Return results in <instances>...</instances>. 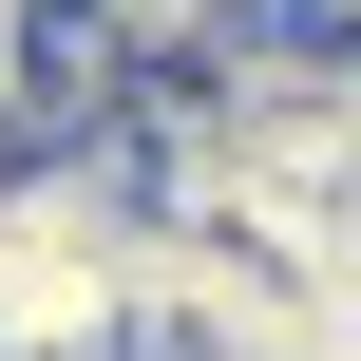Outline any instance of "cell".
Instances as JSON below:
<instances>
[{
  "label": "cell",
  "mask_w": 361,
  "mask_h": 361,
  "mask_svg": "<svg viewBox=\"0 0 361 361\" xmlns=\"http://www.w3.org/2000/svg\"><path fill=\"white\" fill-rule=\"evenodd\" d=\"M305 324H324V361H361V247L324 267V286H305Z\"/></svg>",
  "instance_id": "1"
}]
</instances>
